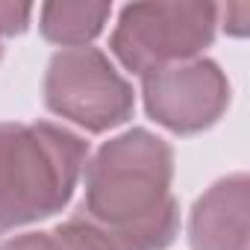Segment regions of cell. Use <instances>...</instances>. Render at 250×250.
Listing matches in <instances>:
<instances>
[{
	"label": "cell",
	"instance_id": "obj_1",
	"mask_svg": "<svg viewBox=\"0 0 250 250\" xmlns=\"http://www.w3.org/2000/svg\"><path fill=\"white\" fill-rule=\"evenodd\" d=\"M168 186L171 147L133 130L109 142L88 165L85 200L74 221L106 250H162L180 224Z\"/></svg>",
	"mask_w": 250,
	"mask_h": 250
},
{
	"label": "cell",
	"instance_id": "obj_2",
	"mask_svg": "<svg viewBox=\"0 0 250 250\" xmlns=\"http://www.w3.org/2000/svg\"><path fill=\"white\" fill-rule=\"evenodd\" d=\"M85 150V142L53 124H0V232L59 212Z\"/></svg>",
	"mask_w": 250,
	"mask_h": 250
},
{
	"label": "cell",
	"instance_id": "obj_3",
	"mask_svg": "<svg viewBox=\"0 0 250 250\" xmlns=\"http://www.w3.org/2000/svg\"><path fill=\"white\" fill-rule=\"evenodd\" d=\"M215 6L209 3H136L112 36L115 56L136 74H150L194 56L212 42Z\"/></svg>",
	"mask_w": 250,
	"mask_h": 250
},
{
	"label": "cell",
	"instance_id": "obj_4",
	"mask_svg": "<svg viewBox=\"0 0 250 250\" xmlns=\"http://www.w3.org/2000/svg\"><path fill=\"white\" fill-rule=\"evenodd\" d=\"M47 106L85 130H109L133 112V91L94 47H68L53 56L44 83Z\"/></svg>",
	"mask_w": 250,
	"mask_h": 250
},
{
	"label": "cell",
	"instance_id": "obj_5",
	"mask_svg": "<svg viewBox=\"0 0 250 250\" xmlns=\"http://www.w3.org/2000/svg\"><path fill=\"white\" fill-rule=\"evenodd\" d=\"M229 97L227 80L212 62L165 65L145 74L147 112L177 133L203 130L224 112Z\"/></svg>",
	"mask_w": 250,
	"mask_h": 250
},
{
	"label": "cell",
	"instance_id": "obj_6",
	"mask_svg": "<svg viewBox=\"0 0 250 250\" xmlns=\"http://www.w3.org/2000/svg\"><path fill=\"white\" fill-rule=\"evenodd\" d=\"M247 180L218 183L191 215L194 250H247Z\"/></svg>",
	"mask_w": 250,
	"mask_h": 250
},
{
	"label": "cell",
	"instance_id": "obj_7",
	"mask_svg": "<svg viewBox=\"0 0 250 250\" xmlns=\"http://www.w3.org/2000/svg\"><path fill=\"white\" fill-rule=\"evenodd\" d=\"M109 18L106 3H47L42 9V30L50 42L85 47Z\"/></svg>",
	"mask_w": 250,
	"mask_h": 250
},
{
	"label": "cell",
	"instance_id": "obj_8",
	"mask_svg": "<svg viewBox=\"0 0 250 250\" xmlns=\"http://www.w3.org/2000/svg\"><path fill=\"white\" fill-rule=\"evenodd\" d=\"M53 238L59 241V247L62 250H106L80 221H68V224H62L56 232H53Z\"/></svg>",
	"mask_w": 250,
	"mask_h": 250
},
{
	"label": "cell",
	"instance_id": "obj_9",
	"mask_svg": "<svg viewBox=\"0 0 250 250\" xmlns=\"http://www.w3.org/2000/svg\"><path fill=\"white\" fill-rule=\"evenodd\" d=\"M33 15V6H15V3H0V36H12L27 27Z\"/></svg>",
	"mask_w": 250,
	"mask_h": 250
},
{
	"label": "cell",
	"instance_id": "obj_10",
	"mask_svg": "<svg viewBox=\"0 0 250 250\" xmlns=\"http://www.w3.org/2000/svg\"><path fill=\"white\" fill-rule=\"evenodd\" d=\"M0 250H62V247L53 238V232H30V235H21V238L6 241Z\"/></svg>",
	"mask_w": 250,
	"mask_h": 250
},
{
	"label": "cell",
	"instance_id": "obj_11",
	"mask_svg": "<svg viewBox=\"0 0 250 250\" xmlns=\"http://www.w3.org/2000/svg\"><path fill=\"white\" fill-rule=\"evenodd\" d=\"M0 53H3V50H0Z\"/></svg>",
	"mask_w": 250,
	"mask_h": 250
}]
</instances>
